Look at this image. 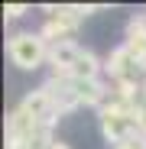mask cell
<instances>
[{
  "label": "cell",
  "instance_id": "cell-1",
  "mask_svg": "<svg viewBox=\"0 0 146 149\" xmlns=\"http://www.w3.org/2000/svg\"><path fill=\"white\" fill-rule=\"evenodd\" d=\"M7 58L20 71H36L49 62V42L39 29H16L7 36Z\"/></svg>",
  "mask_w": 146,
  "mask_h": 149
},
{
  "label": "cell",
  "instance_id": "cell-2",
  "mask_svg": "<svg viewBox=\"0 0 146 149\" xmlns=\"http://www.w3.org/2000/svg\"><path fill=\"white\" fill-rule=\"evenodd\" d=\"M85 45L78 39H62V42H49V65H52V74H68L75 68V62L81 58Z\"/></svg>",
  "mask_w": 146,
  "mask_h": 149
},
{
  "label": "cell",
  "instance_id": "cell-3",
  "mask_svg": "<svg viewBox=\"0 0 146 149\" xmlns=\"http://www.w3.org/2000/svg\"><path fill=\"white\" fill-rule=\"evenodd\" d=\"M101 74H104V62L91 49H85L81 58L75 62V68L68 71V78H75V81H101Z\"/></svg>",
  "mask_w": 146,
  "mask_h": 149
},
{
  "label": "cell",
  "instance_id": "cell-4",
  "mask_svg": "<svg viewBox=\"0 0 146 149\" xmlns=\"http://www.w3.org/2000/svg\"><path fill=\"white\" fill-rule=\"evenodd\" d=\"M29 10H33L29 3H7V7H3V19H7V23H16V19L26 16Z\"/></svg>",
  "mask_w": 146,
  "mask_h": 149
},
{
  "label": "cell",
  "instance_id": "cell-5",
  "mask_svg": "<svg viewBox=\"0 0 146 149\" xmlns=\"http://www.w3.org/2000/svg\"><path fill=\"white\" fill-rule=\"evenodd\" d=\"M110 149H146V136H140V133H133L130 139H124L120 146H110Z\"/></svg>",
  "mask_w": 146,
  "mask_h": 149
},
{
  "label": "cell",
  "instance_id": "cell-6",
  "mask_svg": "<svg viewBox=\"0 0 146 149\" xmlns=\"http://www.w3.org/2000/svg\"><path fill=\"white\" fill-rule=\"evenodd\" d=\"M45 149H71V146H68V143H65V139H59V136H55V139H52V143H49V146H45Z\"/></svg>",
  "mask_w": 146,
  "mask_h": 149
}]
</instances>
